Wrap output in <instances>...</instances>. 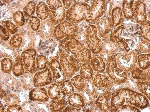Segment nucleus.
<instances>
[{"label":"nucleus","mask_w":150,"mask_h":112,"mask_svg":"<svg viewBox=\"0 0 150 112\" xmlns=\"http://www.w3.org/2000/svg\"><path fill=\"white\" fill-rule=\"evenodd\" d=\"M36 51L33 49H28L22 54V57L25 69L27 72L33 74L35 73L36 63L35 58Z\"/></svg>","instance_id":"f257e3e1"},{"label":"nucleus","mask_w":150,"mask_h":112,"mask_svg":"<svg viewBox=\"0 0 150 112\" xmlns=\"http://www.w3.org/2000/svg\"><path fill=\"white\" fill-rule=\"evenodd\" d=\"M53 76L49 69L36 73L33 79L34 86L36 87L44 86L50 84Z\"/></svg>","instance_id":"f03ea898"},{"label":"nucleus","mask_w":150,"mask_h":112,"mask_svg":"<svg viewBox=\"0 0 150 112\" xmlns=\"http://www.w3.org/2000/svg\"><path fill=\"white\" fill-rule=\"evenodd\" d=\"M50 67L52 72L53 79L55 83L60 84L66 80L67 76L57 60H53L50 63Z\"/></svg>","instance_id":"7ed1b4c3"},{"label":"nucleus","mask_w":150,"mask_h":112,"mask_svg":"<svg viewBox=\"0 0 150 112\" xmlns=\"http://www.w3.org/2000/svg\"><path fill=\"white\" fill-rule=\"evenodd\" d=\"M60 63L63 70L67 77L71 78L79 70L78 62H71L70 63L64 55L61 56Z\"/></svg>","instance_id":"20e7f679"},{"label":"nucleus","mask_w":150,"mask_h":112,"mask_svg":"<svg viewBox=\"0 0 150 112\" xmlns=\"http://www.w3.org/2000/svg\"><path fill=\"white\" fill-rule=\"evenodd\" d=\"M29 98L31 100L40 102L46 101L49 98L46 90L40 87L32 90L30 93Z\"/></svg>","instance_id":"39448f33"},{"label":"nucleus","mask_w":150,"mask_h":112,"mask_svg":"<svg viewBox=\"0 0 150 112\" xmlns=\"http://www.w3.org/2000/svg\"><path fill=\"white\" fill-rule=\"evenodd\" d=\"M68 101L70 106L79 111L84 106V103L83 98L78 93H74L69 96Z\"/></svg>","instance_id":"423d86ee"},{"label":"nucleus","mask_w":150,"mask_h":112,"mask_svg":"<svg viewBox=\"0 0 150 112\" xmlns=\"http://www.w3.org/2000/svg\"><path fill=\"white\" fill-rule=\"evenodd\" d=\"M57 83L50 86L47 89V94L50 99L55 100L59 99L61 96L60 86Z\"/></svg>","instance_id":"0eeeda50"},{"label":"nucleus","mask_w":150,"mask_h":112,"mask_svg":"<svg viewBox=\"0 0 150 112\" xmlns=\"http://www.w3.org/2000/svg\"><path fill=\"white\" fill-rule=\"evenodd\" d=\"M52 101L50 103V108L52 112H59L63 110L67 105L66 100L64 98Z\"/></svg>","instance_id":"6e6552de"},{"label":"nucleus","mask_w":150,"mask_h":112,"mask_svg":"<svg viewBox=\"0 0 150 112\" xmlns=\"http://www.w3.org/2000/svg\"><path fill=\"white\" fill-rule=\"evenodd\" d=\"M64 9L61 7L54 9L51 14V21L56 24L61 22L64 19Z\"/></svg>","instance_id":"1a4fd4ad"},{"label":"nucleus","mask_w":150,"mask_h":112,"mask_svg":"<svg viewBox=\"0 0 150 112\" xmlns=\"http://www.w3.org/2000/svg\"><path fill=\"white\" fill-rule=\"evenodd\" d=\"M61 93L64 96H68L74 93V89L71 82L66 80L60 85Z\"/></svg>","instance_id":"9d476101"},{"label":"nucleus","mask_w":150,"mask_h":112,"mask_svg":"<svg viewBox=\"0 0 150 112\" xmlns=\"http://www.w3.org/2000/svg\"><path fill=\"white\" fill-rule=\"evenodd\" d=\"M49 10L47 6L43 2L38 4L36 7V14L41 20H44L47 17Z\"/></svg>","instance_id":"9b49d317"},{"label":"nucleus","mask_w":150,"mask_h":112,"mask_svg":"<svg viewBox=\"0 0 150 112\" xmlns=\"http://www.w3.org/2000/svg\"><path fill=\"white\" fill-rule=\"evenodd\" d=\"M71 82L73 85L78 91H81L85 87L83 78L80 75H77L71 79Z\"/></svg>","instance_id":"f8f14e48"},{"label":"nucleus","mask_w":150,"mask_h":112,"mask_svg":"<svg viewBox=\"0 0 150 112\" xmlns=\"http://www.w3.org/2000/svg\"><path fill=\"white\" fill-rule=\"evenodd\" d=\"M108 78L99 74H96L93 79V83L96 86L104 87L106 86L108 82Z\"/></svg>","instance_id":"ddd939ff"},{"label":"nucleus","mask_w":150,"mask_h":112,"mask_svg":"<svg viewBox=\"0 0 150 112\" xmlns=\"http://www.w3.org/2000/svg\"><path fill=\"white\" fill-rule=\"evenodd\" d=\"M23 61L20 59L14 64L13 67V72L14 75L16 77H19L22 75L24 72Z\"/></svg>","instance_id":"4468645a"},{"label":"nucleus","mask_w":150,"mask_h":112,"mask_svg":"<svg viewBox=\"0 0 150 112\" xmlns=\"http://www.w3.org/2000/svg\"><path fill=\"white\" fill-rule=\"evenodd\" d=\"M37 70H41L47 68L48 61L46 57L42 55H40L36 58Z\"/></svg>","instance_id":"2eb2a0df"},{"label":"nucleus","mask_w":150,"mask_h":112,"mask_svg":"<svg viewBox=\"0 0 150 112\" xmlns=\"http://www.w3.org/2000/svg\"><path fill=\"white\" fill-rule=\"evenodd\" d=\"M13 65L12 61L9 58H5L1 61V69L4 73H10L13 69Z\"/></svg>","instance_id":"dca6fc26"},{"label":"nucleus","mask_w":150,"mask_h":112,"mask_svg":"<svg viewBox=\"0 0 150 112\" xmlns=\"http://www.w3.org/2000/svg\"><path fill=\"white\" fill-rule=\"evenodd\" d=\"M14 21L18 26H23L25 22L24 14L21 11H18L13 14Z\"/></svg>","instance_id":"f3484780"},{"label":"nucleus","mask_w":150,"mask_h":112,"mask_svg":"<svg viewBox=\"0 0 150 112\" xmlns=\"http://www.w3.org/2000/svg\"><path fill=\"white\" fill-rule=\"evenodd\" d=\"M36 5L32 1L30 2L24 9V11L26 15L29 17H32L35 10Z\"/></svg>","instance_id":"a211bd4d"},{"label":"nucleus","mask_w":150,"mask_h":112,"mask_svg":"<svg viewBox=\"0 0 150 112\" xmlns=\"http://www.w3.org/2000/svg\"><path fill=\"white\" fill-rule=\"evenodd\" d=\"M80 76L86 79H90L92 77L93 71L91 68L83 65L81 68L80 71Z\"/></svg>","instance_id":"6ab92c4d"},{"label":"nucleus","mask_w":150,"mask_h":112,"mask_svg":"<svg viewBox=\"0 0 150 112\" xmlns=\"http://www.w3.org/2000/svg\"><path fill=\"white\" fill-rule=\"evenodd\" d=\"M22 39L19 35H14L11 38L9 44L13 47L17 48L19 47L21 44Z\"/></svg>","instance_id":"aec40b11"},{"label":"nucleus","mask_w":150,"mask_h":112,"mask_svg":"<svg viewBox=\"0 0 150 112\" xmlns=\"http://www.w3.org/2000/svg\"><path fill=\"white\" fill-rule=\"evenodd\" d=\"M3 24L6 30L12 34L15 33L18 30V27L9 21H4Z\"/></svg>","instance_id":"412c9836"},{"label":"nucleus","mask_w":150,"mask_h":112,"mask_svg":"<svg viewBox=\"0 0 150 112\" xmlns=\"http://www.w3.org/2000/svg\"><path fill=\"white\" fill-rule=\"evenodd\" d=\"M7 105L16 104L19 101V98L15 94H10L6 96L5 98Z\"/></svg>","instance_id":"4be33fe9"},{"label":"nucleus","mask_w":150,"mask_h":112,"mask_svg":"<svg viewBox=\"0 0 150 112\" xmlns=\"http://www.w3.org/2000/svg\"><path fill=\"white\" fill-rule=\"evenodd\" d=\"M30 24L32 29L34 31H36L40 27V21L37 17L32 16L30 19Z\"/></svg>","instance_id":"5701e85b"},{"label":"nucleus","mask_w":150,"mask_h":112,"mask_svg":"<svg viewBox=\"0 0 150 112\" xmlns=\"http://www.w3.org/2000/svg\"><path fill=\"white\" fill-rule=\"evenodd\" d=\"M8 112H23L21 106L16 104L8 106L7 108Z\"/></svg>","instance_id":"b1692460"},{"label":"nucleus","mask_w":150,"mask_h":112,"mask_svg":"<svg viewBox=\"0 0 150 112\" xmlns=\"http://www.w3.org/2000/svg\"><path fill=\"white\" fill-rule=\"evenodd\" d=\"M3 26H1V37L4 40H7L9 36V34Z\"/></svg>","instance_id":"393cba45"},{"label":"nucleus","mask_w":150,"mask_h":112,"mask_svg":"<svg viewBox=\"0 0 150 112\" xmlns=\"http://www.w3.org/2000/svg\"><path fill=\"white\" fill-rule=\"evenodd\" d=\"M79 111L70 106L67 107L63 112H79Z\"/></svg>","instance_id":"a878e982"},{"label":"nucleus","mask_w":150,"mask_h":112,"mask_svg":"<svg viewBox=\"0 0 150 112\" xmlns=\"http://www.w3.org/2000/svg\"><path fill=\"white\" fill-rule=\"evenodd\" d=\"M1 112H4V108L1 103V108H0Z\"/></svg>","instance_id":"bb28decb"},{"label":"nucleus","mask_w":150,"mask_h":112,"mask_svg":"<svg viewBox=\"0 0 150 112\" xmlns=\"http://www.w3.org/2000/svg\"><path fill=\"white\" fill-rule=\"evenodd\" d=\"M137 33V34H138V33Z\"/></svg>","instance_id":"cd10ccee"},{"label":"nucleus","mask_w":150,"mask_h":112,"mask_svg":"<svg viewBox=\"0 0 150 112\" xmlns=\"http://www.w3.org/2000/svg\"><path fill=\"white\" fill-rule=\"evenodd\" d=\"M137 26H139L138 25V24H137Z\"/></svg>","instance_id":"c85d7f7f"},{"label":"nucleus","mask_w":150,"mask_h":112,"mask_svg":"<svg viewBox=\"0 0 150 112\" xmlns=\"http://www.w3.org/2000/svg\"><path fill=\"white\" fill-rule=\"evenodd\" d=\"M142 40H143V39H142Z\"/></svg>","instance_id":"c756f323"},{"label":"nucleus","mask_w":150,"mask_h":112,"mask_svg":"<svg viewBox=\"0 0 150 112\" xmlns=\"http://www.w3.org/2000/svg\"><path fill=\"white\" fill-rule=\"evenodd\" d=\"M137 29H139V28H137Z\"/></svg>","instance_id":"7c9ffc66"},{"label":"nucleus","mask_w":150,"mask_h":112,"mask_svg":"<svg viewBox=\"0 0 150 112\" xmlns=\"http://www.w3.org/2000/svg\"><path fill=\"white\" fill-rule=\"evenodd\" d=\"M134 34L136 35V33H135V34Z\"/></svg>","instance_id":"2f4dec72"}]
</instances>
